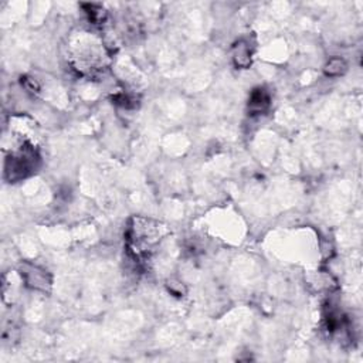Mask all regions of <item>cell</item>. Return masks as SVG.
Wrapping results in <instances>:
<instances>
[{
	"mask_svg": "<svg viewBox=\"0 0 363 363\" xmlns=\"http://www.w3.org/2000/svg\"><path fill=\"white\" fill-rule=\"evenodd\" d=\"M234 58H236L237 66H240V67H247V66L250 64V51H248V49L240 46V47L237 49V53Z\"/></svg>",
	"mask_w": 363,
	"mask_h": 363,
	"instance_id": "cell-3",
	"label": "cell"
},
{
	"mask_svg": "<svg viewBox=\"0 0 363 363\" xmlns=\"http://www.w3.org/2000/svg\"><path fill=\"white\" fill-rule=\"evenodd\" d=\"M268 105V97L265 95L264 91H255L251 97V102H250V107L253 111H257V112H261L264 109L267 108Z\"/></svg>",
	"mask_w": 363,
	"mask_h": 363,
	"instance_id": "cell-1",
	"label": "cell"
},
{
	"mask_svg": "<svg viewBox=\"0 0 363 363\" xmlns=\"http://www.w3.org/2000/svg\"><path fill=\"white\" fill-rule=\"evenodd\" d=\"M346 70V63L342 58H330L325 66V73L328 75H339Z\"/></svg>",
	"mask_w": 363,
	"mask_h": 363,
	"instance_id": "cell-2",
	"label": "cell"
}]
</instances>
